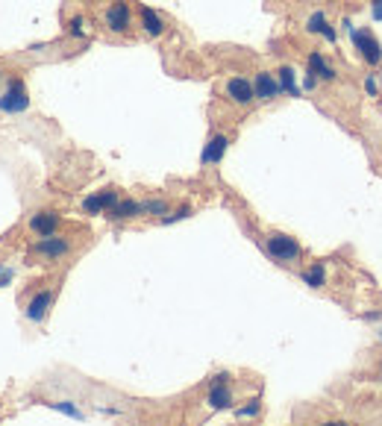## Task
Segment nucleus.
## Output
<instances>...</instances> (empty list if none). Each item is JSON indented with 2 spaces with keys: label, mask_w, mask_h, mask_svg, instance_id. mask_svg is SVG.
I'll return each instance as SVG.
<instances>
[{
  "label": "nucleus",
  "mask_w": 382,
  "mask_h": 426,
  "mask_svg": "<svg viewBox=\"0 0 382 426\" xmlns=\"http://www.w3.org/2000/svg\"><path fill=\"white\" fill-rule=\"evenodd\" d=\"M262 244H265V253L279 265H297L303 259V244L288 233H267Z\"/></svg>",
  "instance_id": "f257e3e1"
},
{
  "label": "nucleus",
  "mask_w": 382,
  "mask_h": 426,
  "mask_svg": "<svg viewBox=\"0 0 382 426\" xmlns=\"http://www.w3.org/2000/svg\"><path fill=\"white\" fill-rule=\"evenodd\" d=\"M103 27L109 36L115 38H126L135 30V15H133V6L126 0H109L106 9H103Z\"/></svg>",
  "instance_id": "f03ea898"
},
{
  "label": "nucleus",
  "mask_w": 382,
  "mask_h": 426,
  "mask_svg": "<svg viewBox=\"0 0 382 426\" xmlns=\"http://www.w3.org/2000/svg\"><path fill=\"white\" fill-rule=\"evenodd\" d=\"M30 109V91H27V82L12 74L3 82V91H0V112L3 115H24Z\"/></svg>",
  "instance_id": "7ed1b4c3"
},
{
  "label": "nucleus",
  "mask_w": 382,
  "mask_h": 426,
  "mask_svg": "<svg viewBox=\"0 0 382 426\" xmlns=\"http://www.w3.org/2000/svg\"><path fill=\"white\" fill-rule=\"evenodd\" d=\"M74 250V241H71L68 235H47V238H38L33 244V256L41 262H62L65 256Z\"/></svg>",
  "instance_id": "20e7f679"
},
{
  "label": "nucleus",
  "mask_w": 382,
  "mask_h": 426,
  "mask_svg": "<svg viewBox=\"0 0 382 426\" xmlns=\"http://www.w3.org/2000/svg\"><path fill=\"white\" fill-rule=\"evenodd\" d=\"M206 406H209L212 411L235 409V394H233V385H230V374L212 376V382H209V394H206Z\"/></svg>",
  "instance_id": "39448f33"
},
{
  "label": "nucleus",
  "mask_w": 382,
  "mask_h": 426,
  "mask_svg": "<svg viewBox=\"0 0 382 426\" xmlns=\"http://www.w3.org/2000/svg\"><path fill=\"white\" fill-rule=\"evenodd\" d=\"M223 97L238 109L253 106L256 103V97H253V80H247V77H226L223 80Z\"/></svg>",
  "instance_id": "423d86ee"
},
{
  "label": "nucleus",
  "mask_w": 382,
  "mask_h": 426,
  "mask_svg": "<svg viewBox=\"0 0 382 426\" xmlns=\"http://www.w3.org/2000/svg\"><path fill=\"white\" fill-rule=\"evenodd\" d=\"M353 45H356L365 65H371V68L382 65V45H379V38L371 30H353Z\"/></svg>",
  "instance_id": "0eeeda50"
},
{
  "label": "nucleus",
  "mask_w": 382,
  "mask_h": 426,
  "mask_svg": "<svg viewBox=\"0 0 382 426\" xmlns=\"http://www.w3.org/2000/svg\"><path fill=\"white\" fill-rule=\"evenodd\" d=\"M62 226V215L56 209H41V212H33L30 221H27V230H30L36 238H47V235H56Z\"/></svg>",
  "instance_id": "6e6552de"
},
{
  "label": "nucleus",
  "mask_w": 382,
  "mask_h": 426,
  "mask_svg": "<svg viewBox=\"0 0 382 426\" xmlns=\"http://www.w3.org/2000/svg\"><path fill=\"white\" fill-rule=\"evenodd\" d=\"M53 288H41V291H36L30 300H27V306H24V318L30 321V323H45L47 321V315H50V309H53Z\"/></svg>",
  "instance_id": "1a4fd4ad"
},
{
  "label": "nucleus",
  "mask_w": 382,
  "mask_h": 426,
  "mask_svg": "<svg viewBox=\"0 0 382 426\" xmlns=\"http://www.w3.org/2000/svg\"><path fill=\"white\" fill-rule=\"evenodd\" d=\"M253 97H256V103H274L277 97H282L279 80L271 71H256V77H253Z\"/></svg>",
  "instance_id": "9d476101"
},
{
  "label": "nucleus",
  "mask_w": 382,
  "mask_h": 426,
  "mask_svg": "<svg viewBox=\"0 0 382 426\" xmlns=\"http://www.w3.org/2000/svg\"><path fill=\"white\" fill-rule=\"evenodd\" d=\"M135 27L141 30V36H147V38H162L165 30H168L165 18L159 15L156 9H150V6H138V12H135Z\"/></svg>",
  "instance_id": "9b49d317"
},
{
  "label": "nucleus",
  "mask_w": 382,
  "mask_h": 426,
  "mask_svg": "<svg viewBox=\"0 0 382 426\" xmlns=\"http://www.w3.org/2000/svg\"><path fill=\"white\" fill-rule=\"evenodd\" d=\"M118 200H121V191L115 186H109V189H101V191L89 194L86 200H82V212H86V215H106V212Z\"/></svg>",
  "instance_id": "f8f14e48"
},
{
  "label": "nucleus",
  "mask_w": 382,
  "mask_h": 426,
  "mask_svg": "<svg viewBox=\"0 0 382 426\" xmlns=\"http://www.w3.org/2000/svg\"><path fill=\"white\" fill-rule=\"evenodd\" d=\"M103 218L109 223H130V221L145 218V215H141V200H135V197H121V200L112 206Z\"/></svg>",
  "instance_id": "ddd939ff"
},
{
  "label": "nucleus",
  "mask_w": 382,
  "mask_h": 426,
  "mask_svg": "<svg viewBox=\"0 0 382 426\" xmlns=\"http://www.w3.org/2000/svg\"><path fill=\"white\" fill-rule=\"evenodd\" d=\"M226 147H230V135H226V133H215V135H212V138L206 141L203 156H200V165H203V168L221 165V159H223Z\"/></svg>",
  "instance_id": "4468645a"
},
{
  "label": "nucleus",
  "mask_w": 382,
  "mask_h": 426,
  "mask_svg": "<svg viewBox=\"0 0 382 426\" xmlns=\"http://www.w3.org/2000/svg\"><path fill=\"white\" fill-rule=\"evenodd\" d=\"M306 65H309V74H312L318 82H335V80H338V71H335L327 59H323V53H318V50L309 53Z\"/></svg>",
  "instance_id": "2eb2a0df"
},
{
  "label": "nucleus",
  "mask_w": 382,
  "mask_h": 426,
  "mask_svg": "<svg viewBox=\"0 0 382 426\" xmlns=\"http://www.w3.org/2000/svg\"><path fill=\"white\" fill-rule=\"evenodd\" d=\"M306 33H312V36H323L327 41H335V30L330 27V18L323 15L321 9H315L312 15L306 18Z\"/></svg>",
  "instance_id": "dca6fc26"
},
{
  "label": "nucleus",
  "mask_w": 382,
  "mask_h": 426,
  "mask_svg": "<svg viewBox=\"0 0 382 426\" xmlns=\"http://www.w3.org/2000/svg\"><path fill=\"white\" fill-rule=\"evenodd\" d=\"M300 279L306 282L309 288H323L327 286V267H323V262H312L309 267L300 271Z\"/></svg>",
  "instance_id": "f3484780"
},
{
  "label": "nucleus",
  "mask_w": 382,
  "mask_h": 426,
  "mask_svg": "<svg viewBox=\"0 0 382 426\" xmlns=\"http://www.w3.org/2000/svg\"><path fill=\"white\" fill-rule=\"evenodd\" d=\"M168 209H171L168 197H145V200H141V215L145 218H156L159 221Z\"/></svg>",
  "instance_id": "a211bd4d"
},
{
  "label": "nucleus",
  "mask_w": 382,
  "mask_h": 426,
  "mask_svg": "<svg viewBox=\"0 0 382 426\" xmlns=\"http://www.w3.org/2000/svg\"><path fill=\"white\" fill-rule=\"evenodd\" d=\"M65 36L68 38H86L89 36V18L80 15V12H74V15L65 21Z\"/></svg>",
  "instance_id": "6ab92c4d"
},
{
  "label": "nucleus",
  "mask_w": 382,
  "mask_h": 426,
  "mask_svg": "<svg viewBox=\"0 0 382 426\" xmlns=\"http://www.w3.org/2000/svg\"><path fill=\"white\" fill-rule=\"evenodd\" d=\"M191 215H194V206H191V203H179V206H174V209H168L156 223L171 226V223H179V221H186V218H191Z\"/></svg>",
  "instance_id": "aec40b11"
},
{
  "label": "nucleus",
  "mask_w": 382,
  "mask_h": 426,
  "mask_svg": "<svg viewBox=\"0 0 382 426\" xmlns=\"http://www.w3.org/2000/svg\"><path fill=\"white\" fill-rule=\"evenodd\" d=\"M45 406H47V409H56V411H62V415L74 418V420H82V418H86V415H82V409L74 406L71 400H45Z\"/></svg>",
  "instance_id": "412c9836"
},
{
  "label": "nucleus",
  "mask_w": 382,
  "mask_h": 426,
  "mask_svg": "<svg viewBox=\"0 0 382 426\" xmlns=\"http://www.w3.org/2000/svg\"><path fill=\"white\" fill-rule=\"evenodd\" d=\"M262 415V400L259 397H253V400H247L244 406H235V418L238 420H253Z\"/></svg>",
  "instance_id": "4be33fe9"
},
{
  "label": "nucleus",
  "mask_w": 382,
  "mask_h": 426,
  "mask_svg": "<svg viewBox=\"0 0 382 426\" xmlns=\"http://www.w3.org/2000/svg\"><path fill=\"white\" fill-rule=\"evenodd\" d=\"M277 80H279V89H282V94H291V97H297L300 91H297V80H294V71L286 65V68H279V74H277Z\"/></svg>",
  "instance_id": "5701e85b"
},
{
  "label": "nucleus",
  "mask_w": 382,
  "mask_h": 426,
  "mask_svg": "<svg viewBox=\"0 0 382 426\" xmlns=\"http://www.w3.org/2000/svg\"><path fill=\"white\" fill-rule=\"evenodd\" d=\"M12 279H15V267H12V265H0V288H6Z\"/></svg>",
  "instance_id": "b1692460"
},
{
  "label": "nucleus",
  "mask_w": 382,
  "mask_h": 426,
  "mask_svg": "<svg viewBox=\"0 0 382 426\" xmlns=\"http://www.w3.org/2000/svg\"><path fill=\"white\" fill-rule=\"evenodd\" d=\"M362 85H365V91H367V94H379V82H376V74H367Z\"/></svg>",
  "instance_id": "393cba45"
},
{
  "label": "nucleus",
  "mask_w": 382,
  "mask_h": 426,
  "mask_svg": "<svg viewBox=\"0 0 382 426\" xmlns=\"http://www.w3.org/2000/svg\"><path fill=\"white\" fill-rule=\"evenodd\" d=\"M321 426H350L347 420H327V423H321Z\"/></svg>",
  "instance_id": "a878e982"
},
{
  "label": "nucleus",
  "mask_w": 382,
  "mask_h": 426,
  "mask_svg": "<svg viewBox=\"0 0 382 426\" xmlns=\"http://www.w3.org/2000/svg\"><path fill=\"white\" fill-rule=\"evenodd\" d=\"M374 3H382V0H371V6H374Z\"/></svg>",
  "instance_id": "bb28decb"
},
{
  "label": "nucleus",
  "mask_w": 382,
  "mask_h": 426,
  "mask_svg": "<svg viewBox=\"0 0 382 426\" xmlns=\"http://www.w3.org/2000/svg\"><path fill=\"white\" fill-rule=\"evenodd\" d=\"M0 80H3V68H0Z\"/></svg>",
  "instance_id": "cd10ccee"
},
{
  "label": "nucleus",
  "mask_w": 382,
  "mask_h": 426,
  "mask_svg": "<svg viewBox=\"0 0 382 426\" xmlns=\"http://www.w3.org/2000/svg\"><path fill=\"white\" fill-rule=\"evenodd\" d=\"M379 374H382V365H379Z\"/></svg>",
  "instance_id": "c85d7f7f"
}]
</instances>
